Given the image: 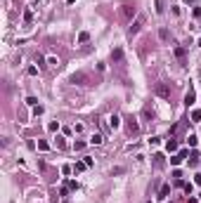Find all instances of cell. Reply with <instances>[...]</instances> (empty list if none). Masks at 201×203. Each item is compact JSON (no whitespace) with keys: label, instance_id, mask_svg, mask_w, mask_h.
Masks as SVG:
<instances>
[{"label":"cell","instance_id":"cell-1","mask_svg":"<svg viewBox=\"0 0 201 203\" xmlns=\"http://www.w3.org/2000/svg\"><path fill=\"white\" fill-rule=\"evenodd\" d=\"M154 95L161 99H170V88L166 83H154Z\"/></svg>","mask_w":201,"mask_h":203},{"label":"cell","instance_id":"cell-2","mask_svg":"<svg viewBox=\"0 0 201 203\" xmlns=\"http://www.w3.org/2000/svg\"><path fill=\"white\" fill-rule=\"evenodd\" d=\"M121 17L126 19V21H130V19L135 17V5H130V2L121 5Z\"/></svg>","mask_w":201,"mask_h":203},{"label":"cell","instance_id":"cell-3","mask_svg":"<svg viewBox=\"0 0 201 203\" xmlns=\"http://www.w3.org/2000/svg\"><path fill=\"white\" fill-rule=\"evenodd\" d=\"M71 83H76V85H88V73H83V71L73 73V76H71Z\"/></svg>","mask_w":201,"mask_h":203},{"label":"cell","instance_id":"cell-4","mask_svg":"<svg viewBox=\"0 0 201 203\" xmlns=\"http://www.w3.org/2000/svg\"><path fill=\"white\" fill-rule=\"evenodd\" d=\"M144 26V17H137L135 19V24L130 26V35H135V33H140V28Z\"/></svg>","mask_w":201,"mask_h":203},{"label":"cell","instance_id":"cell-5","mask_svg":"<svg viewBox=\"0 0 201 203\" xmlns=\"http://www.w3.org/2000/svg\"><path fill=\"white\" fill-rule=\"evenodd\" d=\"M185 158H187V151H180V154L170 156V165H180V163H182Z\"/></svg>","mask_w":201,"mask_h":203},{"label":"cell","instance_id":"cell-6","mask_svg":"<svg viewBox=\"0 0 201 203\" xmlns=\"http://www.w3.org/2000/svg\"><path fill=\"white\" fill-rule=\"evenodd\" d=\"M111 59H114L116 64H121V62H123V50H121V47H116V50L111 52Z\"/></svg>","mask_w":201,"mask_h":203},{"label":"cell","instance_id":"cell-7","mask_svg":"<svg viewBox=\"0 0 201 203\" xmlns=\"http://www.w3.org/2000/svg\"><path fill=\"white\" fill-rule=\"evenodd\" d=\"M154 165H156V168H163V165H166V161H163L161 154H154Z\"/></svg>","mask_w":201,"mask_h":203},{"label":"cell","instance_id":"cell-8","mask_svg":"<svg viewBox=\"0 0 201 203\" xmlns=\"http://www.w3.org/2000/svg\"><path fill=\"white\" fill-rule=\"evenodd\" d=\"M175 57L180 59V62L185 64V57H187V52H185V47H175Z\"/></svg>","mask_w":201,"mask_h":203},{"label":"cell","instance_id":"cell-9","mask_svg":"<svg viewBox=\"0 0 201 203\" xmlns=\"http://www.w3.org/2000/svg\"><path fill=\"white\" fill-rule=\"evenodd\" d=\"M109 125H111V130H116V128L121 125V118H119V116H111V118H109Z\"/></svg>","mask_w":201,"mask_h":203},{"label":"cell","instance_id":"cell-10","mask_svg":"<svg viewBox=\"0 0 201 203\" xmlns=\"http://www.w3.org/2000/svg\"><path fill=\"white\" fill-rule=\"evenodd\" d=\"M168 194H170V187L163 184V187H161V191H159V198H168Z\"/></svg>","mask_w":201,"mask_h":203},{"label":"cell","instance_id":"cell-11","mask_svg":"<svg viewBox=\"0 0 201 203\" xmlns=\"http://www.w3.org/2000/svg\"><path fill=\"white\" fill-rule=\"evenodd\" d=\"M166 149H168V151H177V142H175V140H168V142H166Z\"/></svg>","mask_w":201,"mask_h":203},{"label":"cell","instance_id":"cell-12","mask_svg":"<svg viewBox=\"0 0 201 203\" xmlns=\"http://www.w3.org/2000/svg\"><path fill=\"white\" fill-rule=\"evenodd\" d=\"M192 104H194V92L189 90V92H187V97H185V106H192Z\"/></svg>","mask_w":201,"mask_h":203},{"label":"cell","instance_id":"cell-13","mask_svg":"<svg viewBox=\"0 0 201 203\" xmlns=\"http://www.w3.org/2000/svg\"><path fill=\"white\" fill-rule=\"evenodd\" d=\"M85 168H88V165H85V161H78V163L73 165V170H76V172H81V170H85Z\"/></svg>","mask_w":201,"mask_h":203},{"label":"cell","instance_id":"cell-14","mask_svg":"<svg viewBox=\"0 0 201 203\" xmlns=\"http://www.w3.org/2000/svg\"><path fill=\"white\" fill-rule=\"evenodd\" d=\"M24 21H26V24H31V21H33V12H31V9H26V12H24Z\"/></svg>","mask_w":201,"mask_h":203},{"label":"cell","instance_id":"cell-15","mask_svg":"<svg viewBox=\"0 0 201 203\" xmlns=\"http://www.w3.org/2000/svg\"><path fill=\"white\" fill-rule=\"evenodd\" d=\"M90 142H92V144H102V142H104V137H102V135H92Z\"/></svg>","mask_w":201,"mask_h":203},{"label":"cell","instance_id":"cell-16","mask_svg":"<svg viewBox=\"0 0 201 203\" xmlns=\"http://www.w3.org/2000/svg\"><path fill=\"white\" fill-rule=\"evenodd\" d=\"M38 149H40V151H47V149H50V144H47L45 140H40V142H38Z\"/></svg>","mask_w":201,"mask_h":203},{"label":"cell","instance_id":"cell-17","mask_svg":"<svg viewBox=\"0 0 201 203\" xmlns=\"http://www.w3.org/2000/svg\"><path fill=\"white\" fill-rule=\"evenodd\" d=\"M196 163H199V154H196V151H194L192 156H189V165H196Z\"/></svg>","mask_w":201,"mask_h":203},{"label":"cell","instance_id":"cell-18","mask_svg":"<svg viewBox=\"0 0 201 203\" xmlns=\"http://www.w3.org/2000/svg\"><path fill=\"white\" fill-rule=\"evenodd\" d=\"M55 144H57V149H66V142L62 140V137H57V142H55Z\"/></svg>","mask_w":201,"mask_h":203},{"label":"cell","instance_id":"cell-19","mask_svg":"<svg viewBox=\"0 0 201 203\" xmlns=\"http://www.w3.org/2000/svg\"><path fill=\"white\" fill-rule=\"evenodd\" d=\"M159 38H161V40H168L170 35H168V31H166V28H161V31H159Z\"/></svg>","mask_w":201,"mask_h":203},{"label":"cell","instance_id":"cell-20","mask_svg":"<svg viewBox=\"0 0 201 203\" xmlns=\"http://www.w3.org/2000/svg\"><path fill=\"white\" fill-rule=\"evenodd\" d=\"M128 130H130V132H137L140 128H137V123H135V121H130V123H128Z\"/></svg>","mask_w":201,"mask_h":203},{"label":"cell","instance_id":"cell-21","mask_svg":"<svg viewBox=\"0 0 201 203\" xmlns=\"http://www.w3.org/2000/svg\"><path fill=\"white\" fill-rule=\"evenodd\" d=\"M192 121H194V123H199V121H201V111H192Z\"/></svg>","mask_w":201,"mask_h":203},{"label":"cell","instance_id":"cell-22","mask_svg":"<svg viewBox=\"0 0 201 203\" xmlns=\"http://www.w3.org/2000/svg\"><path fill=\"white\" fill-rule=\"evenodd\" d=\"M47 128H50V130H52V132H57V130H59V123H57V121H52V123L47 125Z\"/></svg>","mask_w":201,"mask_h":203},{"label":"cell","instance_id":"cell-23","mask_svg":"<svg viewBox=\"0 0 201 203\" xmlns=\"http://www.w3.org/2000/svg\"><path fill=\"white\" fill-rule=\"evenodd\" d=\"M187 142H189V147H196V135H189V137H187Z\"/></svg>","mask_w":201,"mask_h":203},{"label":"cell","instance_id":"cell-24","mask_svg":"<svg viewBox=\"0 0 201 203\" xmlns=\"http://www.w3.org/2000/svg\"><path fill=\"white\" fill-rule=\"evenodd\" d=\"M156 12H159V14L163 12V0H156Z\"/></svg>","mask_w":201,"mask_h":203},{"label":"cell","instance_id":"cell-25","mask_svg":"<svg viewBox=\"0 0 201 203\" xmlns=\"http://www.w3.org/2000/svg\"><path fill=\"white\" fill-rule=\"evenodd\" d=\"M88 38H90V35L85 33V31H83V33H81V35H78V40H81V43H85V40H88Z\"/></svg>","mask_w":201,"mask_h":203},{"label":"cell","instance_id":"cell-26","mask_svg":"<svg viewBox=\"0 0 201 203\" xmlns=\"http://www.w3.org/2000/svg\"><path fill=\"white\" fill-rule=\"evenodd\" d=\"M194 184H199V187H201V175H194Z\"/></svg>","mask_w":201,"mask_h":203},{"label":"cell","instance_id":"cell-27","mask_svg":"<svg viewBox=\"0 0 201 203\" xmlns=\"http://www.w3.org/2000/svg\"><path fill=\"white\" fill-rule=\"evenodd\" d=\"M66 2H69V5H71V2H76V0H66Z\"/></svg>","mask_w":201,"mask_h":203},{"label":"cell","instance_id":"cell-28","mask_svg":"<svg viewBox=\"0 0 201 203\" xmlns=\"http://www.w3.org/2000/svg\"><path fill=\"white\" fill-rule=\"evenodd\" d=\"M187 2H194V0H187Z\"/></svg>","mask_w":201,"mask_h":203},{"label":"cell","instance_id":"cell-29","mask_svg":"<svg viewBox=\"0 0 201 203\" xmlns=\"http://www.w3.org/2000/svg\"><path fill=\"white\" fill-rule=\"evenodd\" d=\"M199 47H201V40H199Z\"/></svg>","mask_w":201,"mask_h":203}]
</instances>
